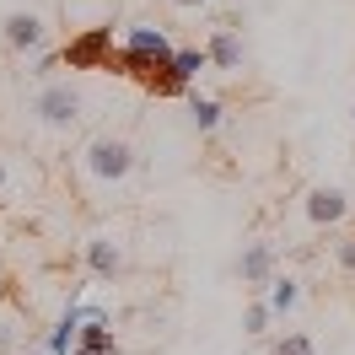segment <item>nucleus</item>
I'll list each match as a JSON object with an SVG mask.
<instances>
[{
    "label": "nucleus",
    "instance_id": "423d86ee",
    "mask_svg": "<svg viewBox=\"0 0 355 355\" xmlns=\"http://www.w3.org/2000/svg\"><path fill=\"white\" fill-rule=\"evenodd\" d=\"M307 221L312 226H339L345 216H350V194L345 189H334V183H318V189H307Z\"/></svg>",
    "mask_w": 355,
    "mask_h": 355
},
{
    "label": "nucleus",
    "instance_id": "a211bd4d",
    "mask_svg": "<svg viewBox=\"0 0 355 355\" xmlns=\"http://www.w3.org/2000/svg\"><path fill=\"white\" fill-rule=\"evenodd\" d=\"M173 6H183V11H200V6H210V0H173Z\"/></svg>",
    "mask_w": 355,
    "mask_h": 355
},
{
    "label": "nucleus",
    "instance_id": "0eeeda50",
    "mask_svg": "<svg viewBox=\"0 0 355 355\" xmlns=\"http://www.w3.org/2000/svg\"><path fill=\"white\" fill-rule=\"evenodd\" d=\"M124 269V243L113 232H92L87 237V275L92 280H113Z\"/></svg>",
    "mask_w": 355,
    "mask_h": 355
},
{
    "label": "nucleus",
    "instance_id": "2eb2a0df",
    "mask_svg": "<svg viewBox=\"0 0 355 355\" xmlns=\"http://www.w3.org/2000/svg\"><path fill=\"white\" fill-rule=\"evenodd\" d=\"M334 264L345 269V275H355V232H350V237H345L339 248H334Z\"/></svg>",
    "mask_w": 355,
    "mask_h": 355
},
{
    "label": "nucleus",
    "instance_id": "39448f33",
    "mask_svg": "<svg viewBox=\"0 0 355 355\" xmlns=\"http://www.w3.org/2000/svg\"><path fill=\"white\" fill-rule=\"evenodd\" d=\"M113 60V27H92L81 38L65 44V65L70 70H103Z\"/></svg>",
    "mask_w": 355,
    "mask_h": 355
},
{
    "label": "nucleus",
    "instance_id": "f8f14e48",
    "mask_svg": "<svg viewBox=\"0 0 355 355\" xmlns=\"http://www.w3.org/2000/svg\"><path fill=\"white\" fill-rule=\"evenodd\" d=\"M264 302H269V312H275V318H286V312L302 302V286H296L291 275H275V280H269V291H264Z\"/></svg>",
    "mask_w": 355,
    "mask_h": 355
},
{
    "label": "nucleus",
    "instance_id": "f257e3e1",
    "mask_svg": "<svg viewBox=\"0 0 355 355\" xmlns=\"http://www.w3.org/2000/svg\"><path fill=\"white\" fill-rule=\"evenodd\" d=\"M81 173L97 183V189H113L135 173V146L124 135H92L87 151H81Z\"/></svg>",
    "mask_w": 355,
    "mask_h": 355
},
{
    "label": "nucleus",
    "instance_id": "9b49d317",
    "mask_svg": "<svg viewBox=\"0 0 355 355\" xmlns=\"http://www.w3.org/2000/svg\"><path fill=\"white\" fill-rule=\"evenodd\" d=\"M189 119H194V130H200V135H216V130H221V119H226V108L216 103V97L189 92Z\"/></svg>",
    "mask_w": 355,
    "mask_h": 355
},
{
    "label": "nucleus",
    "instance_id": "20e7f679",
    "mask_svg": "<svg viewBox=\"0 0 355 355\" xmlns=\"http://www.w3.org/2000/svg\"><path fill=\"white\" fill-rule=\"evenodd\" d=\"M81 323H87V296H81V286H76V291H70V302H65V312H60V318H54V329H49L44 350L49 355H76Z\"/></svg>",
    "mask_w": 355,
    "mask_h": 355
},
{
    "label": "nucleus",
    "instance_id": "dca6fc26",
    "mask_svg": "<svg viewBox=\"0 0 355 355\" xmlns=\"http://www.w3.org/2000/svg\"><path fill=\"white\" fill-rule=\"evenodd\" d=\"M11 345H17V323H0V355H11Z\"/></svg>",
    "mask_w": 355,
    "mask_h": 355
},
{
    "label": "nucleus",
    "instance_id": "6e6552de",
    "mask_svg": "<svg viewBox=\"0 0 355 355\" xmlns=\"http://www.w3.org/2000/svg\"><path fill=\"white\" fill-rule=\"evenodd\" d=\"M0 38H6V49H17V54H44V17L11 11L6 27H0Z\"/></svg>",
    "mask_w": 355,
    "mask_h": 355
},
{
    "label": "nucleus",
    "instance_id": "ddd939ff",
    "mask_svg": "<svg viewBox=\"0 0 355 355\" xmlns=\"http://www.w3.org/2000/svg\"><path fill=\"white\" fill-rule=\"evenodd\" d=\"M269 323H275L269 302H253V307H248V318H243V329H248V334H269Z\"/></svg>",
    "mask_w": 355,
    "mask_h": 355
},
{
    "label": "nucleus",
    "instance_id": "4468645a",
    "mask_svg": "<svg viewBox=\"0 0 355 355\" xmlns=\"http://www.w3.org/2000/svg\"><path fill=\"white\" fill-rule=\"evenodd\" d=\"M269 355H318V350H312L307 334H286V339H275V350H269Z\"/></svg>",
    "mask_w": 355,
    "mask_h": 355
},
{
    "label": "nucleus",
    "instance_id": "7ed1b4c3",
    "mask_svg": "<svg viewBox=\"0 0 355 355\" xmlns=\"http://www.w3.org/2000/svg\"><path fill=\"white\" fill-rule=\"evenodd\" d=\"M33 113L44 119L49 130H70V124H81V87H70V81H44L38 97H33Z\"/></svg>",
    "mask_w": 355,
    "mask_h": 355
},
{
    "label": "nucleus",
    "instance_id": "f3484780",
    "mask_svg": "<svg viewBox=\"0 0 355 355\" xmlns=\"http://www.w3.org/2000/svg\"><path fill=\"white\" fill-rule=\"evenodd\" d=\"M11 189V167H6V156H0V194Z\"/></svg>",
    "mask_w": 355,
    "mask_h": 355
},
{
    "label": "nucleus",
    "instance_id": "1a4fd4ad",
    "mask_svg": "<svg viewBox=\"0 0 355 355\" xmlns=\"http://www.w3.org/2000/svg\"><path fill=\"white\" fill-rule=\"evenodd\" d=\"M237 275H243L248 286L269 291V280H275V243H248L243 259H237Z\"/></svg>",
    "mask_w": 355,
    "mask_h": 355
},
{
    "label": "nucleus",
    "instance_id": "f03ea898",
    "mask_svg": "<svg viewBox=\"0 0 355 355\" xmlns=\"http://www.w3.org/2000/svg\"><path fill=\"white\" fill-rule=\"evenodd\" d=\"M173 54H178L173 38H167L156 22H135L130 33H124V44H119V60H124V65H135V70H156V76L173 65Z\"/></svg>",
    "mask_w": 355,
    "mask_h": 355
},
{
    "label": "nucleus",
    "instance_id": "9d476101",
    "mask_svg": "<svg viewBox=\"0 0 355 355\" xmlns=\"http://www.w3.org/2000/svg\"><path fill=\"white\" fill-rule=\"evenodd\" d=\"M205 54H210V65H216V70H243V38H237L232 27H216L210 44H205Z\"/></svg>",
    "mask_w": 355,
    "mask_h": 355
}]
</instances>
